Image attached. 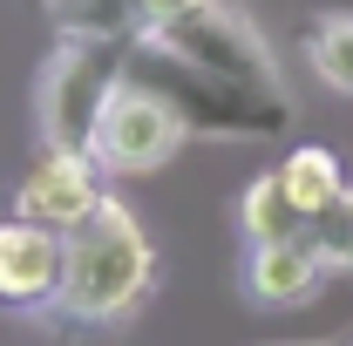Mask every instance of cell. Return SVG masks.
<instances>
[{
    "label": "cell",
    "instance_id": "cell-1",
    "mask_svg": "<svg viewBox=\"0 0 353 346\" xmlns=\"http://www.w3.org/2000/svg\"><path fill=\"white\" fill-rule=\"evenodd\" d=\"M61 292L41 319L54 333H102L123 326L157 285V252L123 197H102L82 224L61 231Z\"/></svg>",
    "mask_w": 353,
    "mask_h": 346
},
{
    "label": "cell",
    "instance_id": "cell-2",
    "mask_svg": "<svg viewBox=\"0 0 353 346\" xmlns=\"http://www.w3.org/2000/svg\"><path fill=\"white\" fill-rule=\"evenodd\" d=\"M130 68L143 88H157L176 116L190 123V136H211V143H265V136H285L292 123V102L285 95H259V88L218 82L211 68L183 61L157 34H130Z\"/></svg>",
    "mask_w": 353,
    "mask_h": 346
},
{
    "label": "cell",
    "instance_id": "cell-3",
    "mask_svg": "<svg viewBox=\"0 0 353 346\" xmlns=\"http://www.w3.org/2000/svg\"><path fill=\"white\" fill-rule=\"evenodd\" d=\"M123 61H130V41L54 34V54L41 61V82H34L41 150H82V156H95V123H102L109 95L123 82Z\"/></svg>",
    "mask_w": 353,
    "mask_h": 346
},
{
    "label": "cell",
    "instance_id": "cell-4",
    "mask_svg": "<svg viewBox=\"0 0 353 346\" xmlns=\"http://www.w3.org/2000/svg\"><path fill=\"white\" fill-rule=\"evenodd\" d=\"M143 34H157L170 54L197 61V68H211L218 82H238V88H259V95H285V102H292V88H285V75H279L265 34L238 14V7H224V0H204V7L176 14V21H163V28H143Z\"/></svg>",
    "mask_w": 353,
    "mask_h": 346
},
{
    "label": "cell",
    "instance_id": "cell-5",
    "mask_svg": "<svg viewBox=\"0 0 353 346\" xmlns=\"http://www.w3.org/2000/svg\"><path fill=\"white\" fill-rule=\"evenodd\" d=\"M183 143H190V123L176 116L157 88H143L123 68V82H116L102 123H95V163L109 176H150V170H163Z\"/></svg>",
    "mask_w": 353,
    "mask_h": 346
},
{
    "label": "cell",
    "instance_id": "cell-6",
    "mask_svg": "<svg viewBox=\"0 0 353 346\" xmlns=\"http://www.w3.org/2000/svg\"><path fill=\"white\" fill-rule=\"evenodd\" d=\"M102 163L82 156V150H41V163L21 176V190H14V217H34L48 231H68V224H82L109 190H102Z\"/></svg>",
    "mask_w": 353,
    "mask_h": 346
},
{
    "label": "cell",
    "instance_id": "cell-7",
    "mask_svg": "<svg viewBox=\"0 0 353 346\" xmlns=\"http://www.w3.org/2000/svg\"><path fill=\"white\" fill-rule=\"evenodd\" d=\"M61 231H48L34 217H7L0 224V305L14 312H48L61 292Z\"/></svg>",
    "mask_w": 353,
    "mask_h": 346
},
{
    "label": "cell",
    "instance_id": "cell-8",
    "mask_svg": "<svg viewBox=\"0 0 353 346\" xmlns=\"http://www.w3.org/2000/svg\"><path fill=\"white\" fill-rule=\"evenodd\" d=\"M326 272L333 265L319 258L312 231H299V238H279V245H252L245 252V292L259 305H306L326 285Z\"/></svg>",
    "mask_w": 353,
    "mask_h": 346
},
{
    "label": "cell",
    "instance_id": "cell-9",
    "mask_svg": "<svg viewBox=\"0 0 353 346\" xmlns=\"http://www.w3.org/2000/svg\"><path fill=\"white\" fill-rule=\"evenodd\" d=\"M279 183H285V197L299 204V217H326L340 197H347V170H340V156L326 150V143H299V150H285V163H279Z\"/></svg>",
    "mask_w": 353,
    "mask_h": 346
},
{
    "label": "cell",
    "instance_id": "cell-10",
    "mask_svg": "<svg viewBox=\"0 0 353 346\" xmlns=\"http://www.w3.org/2000/svg\"><path fill=\"white\" fill-rule=\"evenodd\" d=\"M54 34H88V41H130L143 34V0H41Z\"/></svg>",
    "mask_w": 353,
    "mask_h": 346
},
{
    "label": "cell",
    "instance_id": "cell-11",
    "mask_svg": "<svg viewBox=\"0 0 353 346\" xmlns=\"http://www.w3.org/2000/svg\"><path fill=\"white\" fill-rule=\"evenodd\" d=\"M238 231H245V245H279V238H299L312 224L299 217V204L285 197L279 170H265L259 183H245V197H238Z\"/></svg>",
    "mask_w": 353,
    "mask_h": 346
},
{
    "label": "cell",
    "instance_id": "cell-12",
    "mask_svg": "<svg viewBox=\"0 0 353 346\" xmlns=\"http://www.w3.org/2000/svg\"><path fill=\"white\" fill-rule=\"evenodd\" d=\"M299 54L312 61V75L326 88H340V95H353V14H312L306 28H299Z\"/></svg>",
    "mask_w": 353,
    "mask_h": 346
},
{
    "label": "cell",
    "instance_id": "cell-13",
    "mask_svg": "<svg viewBox=\"0 0 353 346\" xmlns=\"http://www.w3.org/2000/svg\"><path fill=\"white\" fill-rule=\"evenodd\" d=\"M312 245H319V258L333 272H353V183L326 217H312Z\"/></svg>",
    "mask_w": 353,
    "mask_h": 346
},
{
    "label": "cell",
    "instance_id": "cell-14",
    "mask_svg": "<svg viewBox=\"0 0 353 346\" xmlns=\"http://www.w3.org/2000/svg\"><path fill=\"white\" fill-rule=\"evenodd\" d=\"M190 7H204V0H143V28H163V21L190 14Z\"/></svg>",
    "mask_w": 353,
    "mask_h": 346
},
{
    "label": "cell",
    "instance_id": "cell-15",
    "mask_svg": "<svg viewBox=\"0 0 353 346\" xmlns=\"http://www.w3.org/2000/svg\"><path fill=\"white\" fill-rule=\"evenodd\" d=\"M34 7H41V0H34Z\"/></svg>",
    "mask_w": 353,
    "mask_h": 346
}]
</instances>
